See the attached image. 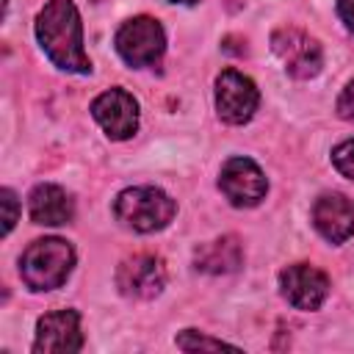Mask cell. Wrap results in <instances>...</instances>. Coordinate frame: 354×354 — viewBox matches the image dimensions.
I'll return each mask as SVG.
<instances>
[{"instance_id": "cell-4", "label": "cell", "mask_w": 354, "mask_h": 354, "mask_svg": "<svg viewBox=\"0 0 354 354\" xmlns=\"http://www.w3.org/2000/svg\"><path fill=\"white\" fill-rule=\"evenodd\" d=\"M116 53L127 66H155L166 50V33L152 17H133L116 30Z\"/></svg>"}, {"instance_id": "cell-3", "label": "cell", "mask_w": 354, "mask_h": 354, "mask_svg": "<svg viewBox=\"0 0 354 354\" xmlns=\"http://www.w3.org/2000/svg\"><path fill=\"white\" fill-rule=\"evenodd\" d=\"M174 199L155 185L124 188L113 202V216L136 232H158L174 218Z\"/></svg>"}, {"instance_id": "cell-14", "label": "cell", "mask_w": 354, "mask_h": 354, "mask_svg": "<svg viewBox=\"0 0 354 354\" xmlns=\"http://www.w3.org/2000/svg\"><path fill=\"white\" fill-rule=\"evenodd\" d=\"M241 263H243V249L235 235L216 238L210 243L196 246L194 252V266L205 274H232L241 268Z\"/></svg>"}, {"instance_id": "cell-16", "label": "cell", "mask_w": 354, "mask_h": 354, "mask_svg": "<svg viewBox=\"0 0 354 354\" xmlns=\"http://www.w3.org/2000/svg\"><path fill=\"white\" fill-rule=\"evenodd\" d=\"M332 163L343 177L354 180V138H348L332 149Z\"/></svg>"}, {"instance_id": "cell-6", "label": "cell", "mask_w": 354, "mask_h": 354, "mask_svg": "<svg viewBox=\"0 0 354 354\" xmlns=\"http://www.w3.org/2000/svg\"><path fill=\"white\" fill-rule=\"evenodd\" d=\"M260 105V91L252 77L238 69H224L216 77V111L227 124H246Z\"/></svg>"}, {"instance_id": "cell-7", "label": "cell", "mask_w": 354, "mask_h": 354, "mask_svg": "<svg viewBox=\"0 0 354 354\" xmlns=\"http://www.w3.org/2000/svg\"><path fill=\"white\" fill-rule=\"evenodd\" d=\"M218 188L235 207H254L266 199L268 183L263 169L252 158H230L221 166L218 174Z\"/></svg>"}, {"instance_id": "cell-1", "label": "cell", "mask_w": 354, "mask_h": 354, "mask_svg": "<svg viewBox=\"0 0 354 354\" xmlns=\"http://www.w3.org/2000/svg\"><path fill=\"white\" fill-rule=\"evenodd\" d=\"M36 39L44 55L64 72L88 75L91 61L83 50V22L72 0H50L36 17Z\"/></svg>"}, {"instance_id": "cell-15", "label": "cell", "mask_w": 354, "mask_h": 354, "mask_svg": "<svg viewBox=\"0 0 354 354\" xmlns=\"http://www.w3.org/2000/svg\"><path fill=\"white\" fill-rule=\"evenodd\" d=\"M227 346L230 343L216 340V337H205L196 329H185L183 335H177V348H185V351H196V348H227Z\"/></svg>"}, {"instance_id": "cell-19", "label": "cell", "mask_w": 354, "mask_h": 354, "mask_svg": "<svg viewBox=\"0 0 354 354\" xmlns=\"http://www.w3.org/2000/svg\"><path fill=\"white\" fill-rule=\"evenodd\" d=\"M337 14L348 30H354V0H337Z\"/></svg>"}, {"instance_id": "cell-5", "label": "cell", "mask_w": 354, "mask_h": 354, "mask_svg": "<svg viewBox=\"0 0 354 354\" xmlns=\"http://www.w3.org/2000/svg\"><path fill=\"white\" fill-rule=\"evenodd\" d=\"M271 50L282 61L288 75L299 77V80L315 77L321 72V66H324L321 44L313 36H307L304 30H299V28H277L271 33Z\"/></svg>"}, {"instance_id": "cell-10", "label": "cell", "mask_w": 354, "mask_h": 354, "mask_svg": "<svg viewBox=\"0 0 354 354\" xmlns=\"http://www.w3.org/2000/svg\"><path fill=\"white\" fill-rule=\"evenodd\" d=\"M116 285L130 299H155L166 285V266L158 254H133L116 268Z\"/></svg>"}, {"instance_id": "cell-12", "label": "cell", "mask_w": 354, "mask_h": 354, "mask_svg": "<svg viewBox=\"0 0 354 354\" xmlns=\"http://www.w3.org/2000/svg\"><path fill=\"white\" fill-rule=\"evenodd\" d=\"M313 224L329 243H343L354 232V205L343 194H321L313 205Z\"/></svg>"}, {"instance_id": "cell-9", "label": "cell", "mask_w": 354, "mask_h": 354, "mask_svg": "<svg viewBox=\"0 0 354 354\" xmlns=\"http://www.w3.org/2000/svg\"><path fill=\"white\" fill-rule=\"evenodd\" d=\"M83 348L80 315L75 310H55L39 318L36 324V354H75Z\"/></svg>"}, {"instance_id": "cell-2", "label": "cell", "mask_w": 354, "mask_h": 354, "mask_svg": "<svg viewBox=\"0 0 354 354\" xmlns=\"http://www.w3.org/2000/svg\"><path fill=\"white\" fill-rule=\"evenodd\" d=\"M75 268V249L64 238H39L33 241L19 260L22 282L30 290H55L61 288Z\"/></svg>"}, {"instance_id": "cell-13", "label": "cell", "mask_w": 354, "mask_h": 354, "mask_svg": "<svg viewBox=\"0 0 354 354\" xmlns=\"http://www.w3.org/2000/svg\"><path fill=\"white\" fill-rule=\"evenodd\" d=\"M28 210H30L33 224H44V227H61L72 221L75 216L72 196L61 185H53V183H41L30 191Z\"/></svg>"}, {"instance_id": "cell-17", "label": "cell", "mask_w": 354, "mask_h": 354, "mask_svg": "<svg viewBox=\"0 0 354 354\" xmlns=\"http://www.w3.org/2000/svg\"><path fill=\"white\" fill-rule=\"evenodd\" d=\"M0 196H3L0 202H3V207H6V224H3V232H11V227H14V221H17V196H14L11 188H3Z\"/></svg>"}, {"instance_id": "cell-11", "label": "cell", "mask_w": 354, "mask_h": 354, "mask_svg": "<svg viewBox=\"0 0 354 354\" xmlns=\"http://www.w3.org/2000/svg\"><path fill=\"white\" fill-rule=\"evenodd\" d=\"M282 296L296 310H318L329 293V277L307 263H293L279 274Z\"/></svg>"}, {"instance_id": "cell-8", "label": "cell", "mask_w": 354, "mask_h": 354, "mask_svg": "<svg viewBox=\"0 0 354 354\" xmlns=\"http://www.w3.org/2000/svg\"><path fill=\"white\" fill-rule=\"evenodd\" d=\"M91 116L108 138L124 141L138 130V102L124 88H108L91 102Z\"/></svg>"}, {"instance_id": "cell-18", "label": "cell", "mask_w": 354, "mask_h": 354, "mask_svg": "<svg viewBox=\"0 0 354 354\" xmlns=\"http://www.w3.org/2000/svg\"><path fill=\"white\" fill-rule=\"evenodd\" d=\"M337 113L343 119H351L354 122V80L340 91V97H337Z\"/></svg>"}, {"instance_id": "cell-20", "label": "cell", "mask_w": 354, "mask_h": 354, "mask_svg": "<svg viewBox=\"0 0 354 354\" xmlns=\"http://www.w3.org/2000/svg\"><path fill=\"white\" fill-rule=\"evenodd\" d=\"M169 3H183V6H194L196 0H169Z\"/></svg>"}]
</instances>
